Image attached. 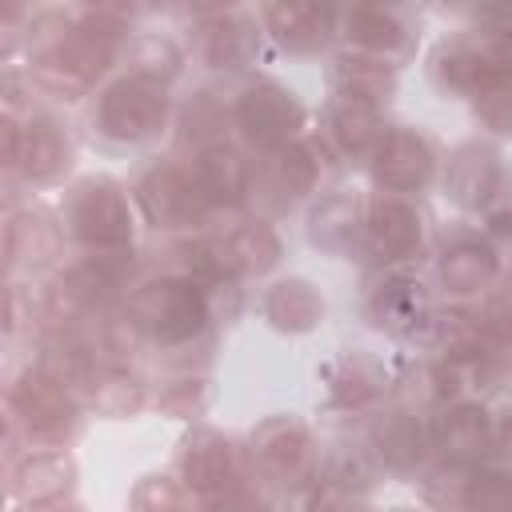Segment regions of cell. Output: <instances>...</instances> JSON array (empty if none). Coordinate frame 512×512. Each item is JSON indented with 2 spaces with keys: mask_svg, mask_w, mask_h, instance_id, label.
<instances>
[{
  "mask_svg": "<svg viewBox=\"0 0 512 512\" xmlns=\"http://www.w3.org/2000/svg\"><path fill=\"white\" fill-rule=\"evenodd\" d=\"M420 308H424V296H420V284H412V280H388L376 292V316L388 328H400V324L416 320Z\"/></svg>",
  "mask_w": 512,
  "mask_h": 512,
  "instance_id": "ffe728a7",
  "label": "cell"
},
{
  "mask_svg": "<svg viewBox=\"0 0 512 512\" xmlns=\"http://www.w3.org/2000/svg\"><path fill=\"white\" fill-rule=\"evenodd\" d=\"M252 452H256V460L268 468V472H276V476H296L304 464H308V436H304V428L296 424V420H268L256 436H252Z\"/></svg>",
  "mask_w": 512,
  "mask_h": 512,
  "instance_id": "8992f818",
  "label": "cell"
},
{
  "mask_svg": "<svg viewBox=\"0 0 512 512\" xmlns=\"http://www.w3.org/2000/svg\"><path fill=\"white\" fill-rule=\"evenodd\" d=\"M416 240H420V220H416L412 208H404V204L376 208V216H372V244H376V252L404 256Z\"/></svg>",
  "mask_w": 512,
  "mask_h": 512,
  "instance_id": "4fadbf2b",
  "label": "cell"
},
{
  "mask_svg": "<svg viewBox=\"0 0 512 512\" xmlns=\"http://www.w3.org/2000/svg\"><path fill=\"white\" fill-rule=\"evenodd\" d=\"M336 140L344 144V148H352V152H360L364 144H372L376 140V116H372V108L368 104H356V100H348L340 112H336Z\"/></svg>",
  "mask_w": 512,
  "mask_h": 512,
  "instance_id": "cb8c5ba5",
  "label": "cell"
},
{
  "mask_svg": "<svg viewBox=\"0 0 512 512\" xmlns=\"http://www.w3.org/2000/svg\"><path fill=\"white\" fill-rule=\"evenodd\" d=\"M164 116V96L148 88L144 80L112 84L100 100V128L116 140H140L148 136Z\"/></svg>",
  "mask_w": 512,
  "mask_h": 512,
  "instance_id": "7a4b0ae2",
  "label": "cell"
},
{
  "mask_svg": "<svg viewBox=\"0 0 512 512\" xmlns=\"http://www.w3.org/2000/svg\"><path fill=\"white\" fill-rule=\"evenodd\" d=\"M336 80H340V88L348 92V100H380L384 92H392V72L384 68V64H376V60H352V56H344L340 60V68H336Z\"/></svg>",
  "mask_w": 512,
  "mask_h": 512,
  "instance_id": "2e32d148",
  "label": "cell"
},
{
  "mask_svg": "<svg viewBox=\"0 0 512 512\" xmlns=\"http://www.w3.org/2000/svg\"><path fill=\"white\" fill-rule=\"evenodd\" d=\"M144 196V208L156 224L164 228H176V224H188L196 216V188L176 172V168H160L144 180L140 188Z\"/></svg>",
  "mask_w": 512,
  "mask_h": 512,
  "instance_id": "52a82bcc",
  "label": "cell"
},
{
  "mask_svg": "<svg viewBox=\"0 0 512 512\" xmlns=\"http://www.w3.org/2000/svg\"><path fill=\"white\" fill-rule=\"evenodd\" d=\"M492 268H496V260H492V252H488L480 240H460V244L444 256L440 276H444V284L468 292V288H480V284L492 276Z\"/></svg>",
  "mask_w": 512,
  "mask_h": 512,
  "instance_id": "5bb4252c",
  "label": "cell"
},
{
  "mask_svg": "<svg viewBox=\"0 0 512 512\" xmlns=\"http://www.w3.org/2000/svg\"><path fill=\"white\" fill-rule=\"evenodd\" d=\"M480 112H484V120H488L492 128L512 132V92H508V88H500V84L484 88V92H480Z\"/></svg>",
  "mask_w": 512,
  "mask_h": 512,
  "instance_id": "f1b7e54d",
  "label": "cell"
},
{
  "mask_svg": "<svg viewBox=\"0 0 512 512\" xmlns=\"http://www.w3.org/2000/svg\"><path fill=\"white\" fill-rule=\"evenodd\" d=\"M468 504L476 512H508L512 508V492L500 476H480L472 488H468Z\"/></svg>",
  "mask_w": 512,
  "mask_h": 512,
  "instance_id": "4316f807",
  "label": "cell"
},
{
  "mask_svg": "<svg viewBox=\"0 0 512 512\" xmlns=\"http://www.w3.org/2000/svg\"><path fill=\"white\" fill-rule=\"evenodd\" d=\"M184 472L200 492H216L228 476V444L212 432H200L196 440H188L184 452Z\"/></svg>",
  "mask_w": 512,
  "mask_h": 512,
  "instance_id": "8fae6325",
  "label": "cell"
},
{
  "mask_svg": "<svg viewBox=\"0 0 512 512\" xmlns=\"http://www.w3.org/2000/svg\"><path fill=\"white\" fill-rule=\"evenodd\" d=\"M68 160V144L52 132V124H32L24 132V168L28 176H52Z\"/></svg>",
  "mask_w": 512,
  "mask_h": 512,
  "instance_id": "d6986e66",
  "label": "cell"
},
{
  "mask_svg": "<svg viewBox=\"0 0 512 512\" xmlns=\"http://www.w3.org/2000/svg\"><path fill=\"white\" fill-rule=\"evenodd\" d=\"M440 440H444V448H448L452 456H472V452H480L484 440H488V420H484V412H476V408H456V412H448V420H444V428H440Z\"/></svg>",
  "mask_w": 512,
  "mask_h": 512,
  "instance_id": "44dd1931",
  "label": "cell"
},
{
  "mask_svg": "<svg viewBox=\"0 0 512 512\" xmlns=\"http://www.w3.org/2000/svg\"><path fill=\"white\" fill-rule=\"evenodd\" d=\"M492 180H496V164L488 152H464L452 168V184H456V196L468 200V204H480L488 200L492 192Z\"/></svg>",
  "mask_w": 512,
  "mask_h": 512,
  "instance_id": "7402d4cb",
  "label": "cell"
},
{
  "mask_svg": "<svg viewBox=\"0 0 512 512\" xmlns=\"http://www.w3.org/2000/svg\"><path fill=\"white\" fill-rule=\"evenodd\" d=\"M380 444H384V456L392 464H400V468L420 460V428L412 420H404V416H396V420H388L380 428Z\"/></svg>",
  "mask_w": 512,
  "mask_h": 512,
  "instance_id": "d4e9b609",
  "label": "cell"
},
{
  "mask_svg": "<svg viewBox=\"0 0 512 512\" xmlns=\"http://www.w3.org/2000/svg\"><path fill=\"white\" fill-rule=\"evenodd\" d=\"M260 184L268 192H276L280 200H292L312 184V160L300 148H280V152L268 156V164L260 172Z\"/></svg>",
  "mask_w": 512,
  "mask_h": 512,
  "instance_id": "9a60e30c",
  "label": "cell"
},
{
  "mask_svg": "<svg viewBox=\"0 0 512 512\" xmlns=\"http://www.w3.org/2000/svg\"><path fill=\"white\" fill-rule=\"evenodd\" d=\"M212 64H236L244 56V28L240 24H216L212 28V48H208Z\"/></svg>",
  "mask_w": 512,
  "mask_h": 512,
  "instance_id": "83f0119b",
  "label": "cell"
},
{
  "mask_svg": "<svg viewBox=\"0 0 512 512\" xmlns=\"http://www.w3.org/2000/svg\"><path fill=\"white\" fill-rule=\"evenodd\" d=\"M16 476H36V484H28V488L16 492L20 500H48V496H60L68 488V464L64 460H52V456L28 460Z\"/></svg>",
  "mask_w": 512,
  "mask_h": 512,
  "instance_id": "603a6c76",
  "label": "cell"
},
{
  "mask_svg": "<svg viewBox=\"0 0 512 512\" xmlns=\"http://www.w3.org/2000/svg\"><path fill=\"white\" fill-rule=\"evenodd\" d=\"M136 324L156 340H188L204 324L200 296L188 284H152L132 300Z\"/></svg>",
  "mask_w": 512,
  "mask_h": 512,
  "instance_id": "6da1fadb",
  "label": "cell"
},
{
  "mask_svg": "<svg viewBox=\"0 0 512 512\" xmlns=\"http://www.w3.org/2000/svg\"><path fill=\"white\" fill-rule=\"evenodd\" d=\"M268 316L280 324V328H312L316 316H320V296L304 284V280H284L272 288L268 296Z\"/></svg>",
  "mask_w": 512,
  "mask_h": 512,
  "instance_id": "7c38bea8",
  "label": "cell"
},
{
  "mask_svg": "<svg viewBox=\"0 0 512 512\" xmlns=\"http://www.w3.org/2000/svg\"><path fill=\"white\" fill-rule=\"evenodd\" d=\"M200 192L236 200L244 192V164H240V156L228 152V148L204 152V160H200Z\"/></svg>",
  "mask_w": 512,
  "mask_h": 512,
  "instance_id": "e0dca14e",
  "label": "cell"
},
{
  "mask_svg": "<svg viewBox=\"0 0 512 512\" xmlns=\"http://www.w3.org/2000/svg\"><path fill=\"white\" fill-rule=\"evenodd\" d=\"M268 20H272V32L292 44V48H312L324 40V24H328V12L316 8V4H276L268 8Z\"/></svg>",
  "mask_w": 512,
  "mask_h": 512,
  "instance_id": "30bf717a",
  "label": "cell"
},
{
  "mask_svg": "<svg viewBox=\"0 0 512 512\" xmlns=\"http://www.w3.org/2000/svg\"><path fill=\"white\" fill-rule=\"evenodd\" d=\"M348 36L364 48H392L404 40V28L384 8H352L348 12Z\"/></svg>",
  "mask_w": 512,
  "mask_h": 512,
  "instance_id": "ac0fdd59",
  "label": "cell"
},
{
  "mask_svg": "<svg viewBox=\"0 0 512 512\" xmlns=\"http://www.w3.org/2000/svg\"><path fill=\"white\" fill-rule=\"evenodd\" d=\"M72 224L88 244H124L128 240V216H124V200L108 188V184H88L80 188L76 204H72Z\"/></svg>",
  "mask_w": 512,
  "mask_h": 512,
  "instance_id": "3957f363",
  "label": "cell"
},
{
  "mask_svg": "<svg viewBox=\"0 0 512 512\" xmlns=\"http://www.w3.org/2000/svg\"><path fill=\"white\" fill-rule=\"evenodd\" d=\"M12 400L24 412L28 428H36V432H60V428H68V404H64V392H60L56 380H32L28 376L16 388Z\"/></svg>",
  "mask_w": 512,
  "mask_h": 512,
  "instance_id": "9c48e42d",
  "label": "cell"
},
{
  "mask_svg": "<svg viewBox=\"0 0 512 512\" xmlns=\"http://www.w3.org/2000/svg\"><path fill=\"white\" fill-rule=\"evenodd\" d=\"M296 116H300V108L288 100V92H280V88H272V84L252 88V92L244 96V108H240V120H244L248 136L260 140V144L284 140V136L292 132Z\"/></svg>",
  "mask_w": 512,
  "mask_h": 512,
  "instance_id": "5b68a950",
  "label": "cell"
},
{
  "mask_svg": "<svg viewBox=\"0 0 512 512\" xmlns=\"http://www.w3.org/2000/svg\"><path fill=\"white\" fill-rule=\"evenodd\" d=\"M280 244L264 224H240L216 240L212 264L216 268H268L276 260Z\"/></svg>",
  "mask_w": 512,
  "mask_h": 512,
  "instance_id": "ba28073f",
  "label": "cell"
},
{
  "mask_svg": "<svg viewBox=\"0 0 512 512\" xmlns=\"http://www.w3.org/2000/svg\"><path fill=\"white\" fill-rule=\"evenodd\" d=\"M136 512H184V492L172 484V480H160V476H148L136 496H132Z\"/></svg>",
  "mask_w": 512,
  "mask_h": 512,
  "instance_id": "484cf974",
  "label": "cell"
},
{
  "mask_svg": "<svg viewBox=\"0 0 512 512\" xmlns=\"http://www.w3.org/2000/svg\"><path fill=\"white\" fill-rule=\"evenodd\" d=\"M432 168V152L420 136L412 132H392L380 144V164H376V180L388 188H416Z\"/></svg>",
  "mask_w": 512,
  "mask_h": 512,
  "instance_id": "277c9868",
  "label": "cell"
},
{
  "mask_svg": "<svg viewBox=\"0 0 512 512\" xmlns=\"http://www.w3.org/2000/svg\"><path fill=\"white\" fill-rule=\"evenodd\" d=\"M332 512H364V508H352V504H340V508H332Z\"/></svg>",
  "mask_w": 512,
  "mask_h": 512,
  "instance_id": "f546056e",
  "label": "cell"
}]
</instances>
